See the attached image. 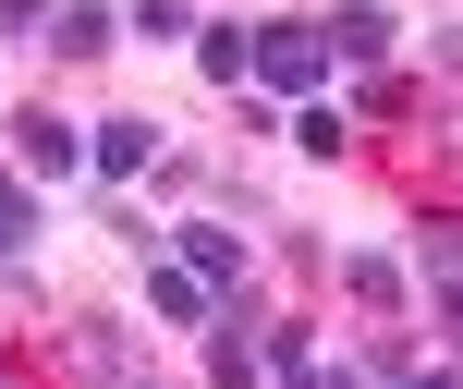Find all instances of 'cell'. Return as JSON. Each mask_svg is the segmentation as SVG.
<instances>
[{
	"label": "cell",
	"instance_id": "obj_5",
	"mask_svg": "<svg viewBox=\"0 0 463 389\" xmlns=\"http://www.w3.org/2000/svg\"><path fill=\"white\" fill-rule=\"evenodd\" d=\"M354 122H439V134H451V97L427 86V73H402V61H366V86H354Z\"/></svg>",
	"mask_w": 463,
	"mask_h": 389
},
{
	"label": "cell",
	"instance_id": "obj_3",
	"mask_svg": "<svg viewBox=\"0 0 463 389\" xmlns=\"http://www.w3.org/2000/svg\"><path fill=\"white\" fill-rule=\"evenodd\" d=\"M415 280H427V292H415L427 329H451V317H463V255H451V207H439V195L415 207Z\"/></svg>",
	"mask_w": 463,
	"mask_h": 389
},
{
	"label": "cell",
	"instance_id": "obj_15",
	"mask_svg": "<svg viewBox=\"0 0 463 389\" xmlns=\"http://www.w3.org/2000/svg\"><path fill=\"white\" fill-rule=\"evenodd\" d=\"M61 353H73L86 377H122V366H135V341H122L110 317H73V341H61Z\"/></svg>",
	"mask_w": 463,
	"mask_h": 389
},
{
	"label": "cell",
	"instance_id": "obj_8",
	"mask_svg": "<svg viewBox=\"0 0 463 389\" xmlns=\"http://www.w3.org/2000/svg\"><path fill=\"white\" fill-rule=\"evenodd\" d=\"M256 377L305 389V377H317V329H305V317H256Z\"/></svg>",
	"mask_w": 463,
	"mask_h": 389
},
{
	"label": "cell",
	"instance_id": "obj_7",
	"mask_svg": "<svg viewBox=\"0 0 463 389\" xmlns=\"http://www.w3.org/2000/svg\"><path fill=\"white\" fill-rule=\"evenodd\" d=\"M146 159H159V122H146V110H122V122H86V171H98V183H135Z\"/></svg>",
	"mask_w": 463,
	"mask_h": 389
},
{
	"label": "cell",
	"instance_id": "obj_17",
	"mask_svg": "<svg viewBox=\"0 0 463 389\" xmlns=\"http://www.w3.org/2000/svg\"><path fill=\"white\" fill-rule=\"evenodd\" d=\"M49 24V0H0V37H37Z\"/></svg>",
	"mask_w": 463,
	"mask_h": 389
},
{
	"label": "cell",
	"instance_id": "obj_18",
	"mask_svg": "<svg viewBox=\"0 0 463 389\" xmlns=\"http://www.w3.org/2000/svg\"><path fill=\"white\" fill-rule=\"evenodd\" d=\"M0 377H13V341H0Z\"/></svg>",
	"mask_w": 463,
	"mask_h": 389
},
{
	"label": "cell",
	"instance_id": "obj_16",
	"mask_svg": "<svg viewBox=\"0 0 463 389\" xmlns=\"http://www.w3.org/2000/svg\"><path fill=\"white\" fill-rule=\"evenodd\" d=\"M122 24L135 37H195V0H122Z\"/></svg>",
	"mask_w": 463,
	"mask_h": 389
},
{
	"label": "cell",
	"instance_id": "obj_12",
	"mask_svg": "<svg viewBox=\"0 0 463 389\" xmlns=\"http://www.w3.org/2000/svg\"><path fill=\"white\" fill-rule=\"evenodd\" d=\"M244 49H256V24H232V13H195V73H208V86H244Z\"/></svg>",
	"mask_w": 463,
	"mask_h": 389
},
{
	"label": "cell",
	"instance_id": "obj_13",
	"mask_svg": "<svg viewBox=\"0 0 463 389\" xmlns=\"http://www.w3.org/2000/svg\"><path fill=\"white\" fill-rule=\"evenodd\" d=\"M37 231H49V195H37V183H0V268H24Z\"/></svg>",
	"mask_w": 463,
	"mask_h": 389
},
{
	"label": "cell",
	"instance_id": "obj_1",
	"mask_svg": "<svg viewBox=\"0 0 463 389\" xmlns=\"http://www.w3.org/2000/svg\"><path fill=\"white\" fill-rule=\"evenodd\" d=\"M244 86H256V97H317V86H329V49H317V24H305V13L256 24V49H244Z\"/></svg>",
	"mask_w": 463,
	"mask_h": 389
},
{
	"label": "cell",
	"instance_id": "obj_4",
	"mask_svg": "<svg viewBox=\"0 0 463 389\" xmlns=\"http://www.w3.org/2000/svg\"><path fill=\"white\" fill-rule=\"evenodd\" d=\"M37 49H49V61H73V73H86V61H110V49H122V0H49Z\"/></svg>",
	"mask_w": 463,
	"mask_h": 389
},
{
	"label": "cell",
	"instance_id": "obj_9",
	"mask_svg": "<svg viewBox=\"0 0 463 389\" xmlns=\"http://www.w3.org/2000/svg\"><path fill=\"white\" fill-rule=\"evenodd\" d=\"M342 292L366 304V317H402V304H415V280H402V255L366 244V255H342Z\"/></svg>",
	"mask_w": 463,
	"mask_h": 389
},
{
	"label": "cell",
	"instance_id": "obj_14",
	"mask_svg": "<svg viewBox=\"0 0 463 389\" xmlns=\"http://www.w3.org/2000/svg\"><path fill=\"white\" fill-rule=\"evenodd\" d=\"M280 122H293V146H305V159H342V146H354V122L329 110V97H280Z\"/></svg>",
	"mask_w": 463,
	"mask_h": 389
},
{
	"label": "cell",
	"instance_id": "obj_10",
	"mask_svg": "<svg viewBox=\"0 0 463 389\" xmlns=\"http://www.w3.org/2000/svg\"><path fill=\"white\" fill-rule=\"evenodd\" d=\"M171 255H184L208 292H220V280H244V231H232V219H184V244H171Z\"/></svg>",
	"mask_w": 463,
	"mask_h": 389
},
{
	"label": "cell",
	"instance_id": "obj_2",
	"mask_svg": "<svg viewBox=\"0 0 463 389\" xmlns=\"http://www.w3.org/2000/svg\"><path fill=\"white\" fill-rule=\"evenodd\" d=\"M13 159H24V183H73V171H86V122L49 110V97H24L13 110Z\"/></svg>",
	"mask_w": 463,
	"mask_h": 389
},
{
	"label": "cell",
	"instance_id": "obj_11",
	"mask_svg": "<svg viewBox=\"0 0 463 389\" xmlns=\"http://www.w3.org/2000/svg\"><path fill=\"white\" fill-rule=\"evenodd\" d=\"M146 317H171V329H195V317H208V280H195L184 255H146Z\"/></svg>",
	"mask_w": 463,
	"mask_h": 389
},
{
	"label": "cell",
	"instance_id": "obj_6",
	"mask_svg": "<svg viewBox=\"0 0 463 389\" xmlns=\"http://www.w3.org/2000/svg\"><path fill=\"white\" fill-rule=\"evenodd\" d=\"M305 24H317V49H329V61H354V73L391 61V37H402L391 0H329V13H305Z\"/></svg>",
	"mask_w": 463,
	"mask_h": 389
}]
</instances>
